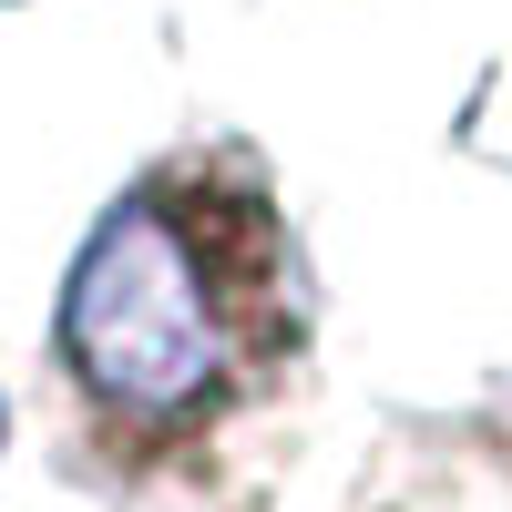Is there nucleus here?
I'll use <instances>...</instances> for the list:
<instances>
[{
    "instance_id": "nucleus-1",
    "label": "nucleus",
    "mask_w": 512,
    "mask_h": 512,
    "mask_svg": "<svg viewBox=\"0 0 512 512\" xmlns=\"http://www.w3.org/2000/svg\"><path fill=\"white\" fill-rule=\"evenodd\" d=\"M62 349L123 410H185L195 390H216L226 328L195 277V246L164 226V205L134 195L103 216V236L82 246L72 297H62Z\"/></svg>"
}]
</instances>
